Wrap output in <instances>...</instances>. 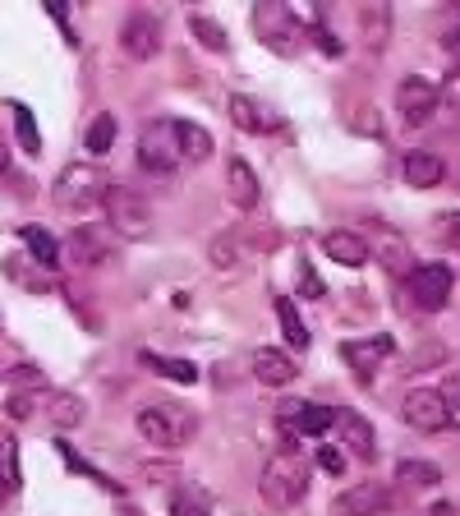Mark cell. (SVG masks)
<instances>
[{
  "instance_id": "obj_1",
  "label": "cell",
  "mask_w": 460,
  "mask_h": 516,
  "mask_svg": "<svg viewBox=\"0 0 460 516\" xmlns=\"http://www.w3.org/2000/svg\"><path fill=\"white\" fill-rule=\"evenodd\" d=\"M258 494H262V503L277 507V512H290L294 503H304V494H309V466H304L300 452H281L277 447L272 457L262 461Z\"/></svg>"
},
{
  "instance_id": "obj_2",
  "label": "cell",
  "mask_w": 460,
  "mask_h": 516,
  "mask_svg": "<svg viewBox=\"0 0 460 516\" xmlns=\"http://www.w3.org/2000/svg\"><path fill=\"white\" fill-rule=\"evenodd\" d=\"M111 194V176L97 167V161H70L55 185H51V199L64 212H88V208H102Z\"/></svg>"
},
{
  "instance_id": "obj_3",
  "label": "cell",
  "mask_w": 460,
  "mask_h": 516,
  "mask_svg": "<svg viewBox=\"0 0 460 516\" xmlns=\"http://www.w3.org/2000/svg\"><path fill=\"white\" fill-rule=\"evenodd\" d=\"M139 434L152 443V447H166V452H180L193 443V434H199V415L184 410L180 401H152L139 410Z\"/></svg>"
},
{
  "instance_id": "obj_4",
  "label": "cell",
  "mask_w": 460,
  "mask_h": 516,
  "mask_svg": "<svg viewBox=\"0 0 460 516\" xmlns=\"http://www.w3.org/2000/svg\"><path fill=\"white\" fill-rule=\"evenodd\" d=\"M102 208H106V221H111V231L120 240H148L152 236V208L129 185H111Z\"/></svg>"
},
{
  "instance_id": "obj_5",
  "label": "cell",
  "mask_w": 460,
  "mask_h": 516,
  "mask_svg": "<svg viewBox=\"0 0 460 516\" xmlns=\"http://www.w3.org/2000/svg\"><path fill=\"white\" fill-rule=\"evenodd\" d=\"M139 161L157 176H171L184 167V152H180V134H175V120H148L143 134H139Z\"/></svg>"
},
{
  "instance_id": "obj_6",
  "label": "cell",
  "mask_w": 460,
  "mask_h": 516,
  "mask_svg": "<svg viewBox=\"0 0 460 516\" xmlns=\"http://www.w3.org/2000/svg\"><path fill=\"white\" fill-rule=\"evenodd\" d=\"M253 28H258V42L272 47L277 56H294L300 51V23H294V14L285 5H277V0H262V5L253 10Z\"/></svg>"
},
{
  "instance_id": "obj_7",
  "label": "cell",
  "mask_w": 460,
  "mask_h": 516,
  "mask_svg": "<svg viewBox=\"0 0 460 516\" xmlns=\"http://www.w3.org/2000/svg\"><path fill=\"white\" fill-rule=\"evenodd\" d=\"M401 419L419 434H447V392L442 387H410L401 397Z\"/></svg>"
},
{
  "instance_id": "obj_8",
  "label": "cell",
  "mask_w": 460,
  "mask_h": 516,
  "mask_svg": "<svg viewBox=\"0 0 460 516\" xmlns=\"http://www.w3.org/2000/svg\"><path fill=\"white\" fill-rule=\"evenodd\" d=\"M451 286H456V277H451L447 263H423V268H414V272L405 277L410 300H414V309H423V314L447 309V305H451Z\"/></svg>"
},
{
  "instance_id": "obj_9",
  "label": "cell",
  "mask_w": 460,
  "mask_h": 516,
  "mask_svg": "<svg viewBox=\"0 0 460 516\" xmlns=\"http://www.w3.org/2000/svg\"><path fill=\"white\" fill-rule=\"evenodd\" d=\"M391 512V489L378 479H359L332 498V516H382Z\"/></svg>"
},
{
  "instance_id": "obj_10",
  "label": "cell",
  "mask_w": 460,
  "mask_h": 516,
  "mask_svg": "<svg viewBox=\"0 0 460 516\" xmlns=\"http://www.w3.org/2000/svg\"><path fill=\"white\" fill-rule=\"evenodd\" d=\"M438 102H442V92H438L429 79H419V74L401 79V88H396V111H401V120H405L410 129L429 125L433 111H438Z\"/></svg>"
},
{
  "instance_id": "obj_11",
  "label": "cell",
  "mask_w": 460,
  "mask_h": 516,
  "mask_svg": "<svg viewBox=\"0 0 460 516\" xmlns=\"http://www.w3.org/2000/svg\"><path fill=\"white\" fill-rule=\"evenodd\" d=\"M226 116H230L235 129H244V134H272V129H281V116L268 102L249 97V92H230L226 97Z\"/></svg>"
},
{
  "instance_id": "obj_12",
  "label": "cell",
  "mask_w": 460,
  "mask_h": 516,
  "mask_svg": "<svg viewBox=\"0 0 460 516\" xmlns=\"http://www.w3.org/2000/svg\"><path fill=\"white\" fill-rule=\"evenodd\" d=\"M120 51L129 56V60H152L157 51H161V23L152 19V14H129L124 23H120Z\"/></svg>"
},
{
  "instance_id": "obj_13",
  "label": "cell",
  "mask_w": 460,
  "mask_h": 516,
  "mask_svg": "<svg viewBox=\"0 0 460 516\" xmlns=\"http://www.w3.org/2000/svg\"><path fill=\"white\" fill-rule=\"evenodd\" d=\"M369 254L378 258L391 277H410V272H414L410 240H405L401 231H391V226H382V221H378V231H373V240H369Z\"/></svg>"
},
{
  "instance_id": "obj_14",
  "label": "cell",
  "mask_w": 460,
  "mask_h": 516,
  "mask_svg": "<svg viewBox=\"0 0 460 516\" xmlns=\"http://www.w3.org/2000/svg\"><path fill=\"white\" fill-rule=\"evenodd\" d=\"M336 429H341V443H345V457H354V461L378 457V434L359 410H336Z\"/></svg>"
},
{
  "instance_id": "obj_15",
  "label": "cell",
  "mask_w": 460,
  "mask_h": 516,
  "mask_svg": "<svg viewBox=\"0 0 460 516\" xmlns=\"http://www.w3.org/2000/svg\"><path fill=\"white\" fill-rule=\"evenodd\" d=\"M341 355H345V365L354 369V378L369 383L373 369L391 355V337H387V332H373V337H364V341H341Z\"/></svg>"
},
{
  "instance_id": "obj_16",
  "label": "cell",
  "mask_w": 460,
  "mask_h": 516,
  "mask_svg": "<svg viewBox=\"0 0 460 516\" xmlns=\"http://www.w3.org/2000/svg\"><path fill=\"white\" fill-rule=\"evenodd\" d=\"M226 199L235 203L240 212H253V208H258V199H262L258 171L249 167L244 157H230V161H226Z\"/></svg>"
},
{
  "instance_id": "obj_17",
  "label": "cell",
  "mask_w": 460,
  "mask_h": 516,
  "mask_svg": "<svg viewBox=\"0 0 460 516\" xmlns=\"http://www.w3.org/2000/svg\"><path fill=\"white\" fill-rule=\"evenodd\" d=\"M322 249H327V258H332V263H341V268H364L369 263V240L364 236H354V231H327L322 236Z\"/></svg>"
},
{
  "instance_id": "obj_18",
  "label": "cell",
  "mask_w": 460,
  "mask_h": 516,
  "mask_svg": "<svg viewBox=\"0 0 460 516\" xmlns=\"http://www.w3.org/2000/svg\"><path fill=\"white\" fill-rule=\"evenodd\" d=\"M208 258H212L217 272H244V263L253 258V249H249V240H244L240 231H221V236H212Z\"/></svg>"
},
{
  "instance_id": "obj_19",
  "label": "cell",
  "mask_w": 460,
  "mask_h": 516,
  "mask_svg": "<svg viewBox=\"0 0 460 516\" xmlns=\"http://www.w3.org/2000/svg\"><path fill=\"white\" fill-rule=\"evenodd\" d=\"M294 360L285 350H277V346H262V350H253V378L262 383V387H285V383H294Z\"/></svg>"
},
{
  "instance_id": "obj_20",
  "label": "cell",
  "mask_w": 460,
  "mask_h": 516,
  "mask_svg": "<svg viewBox=\"0 0 460 516\" xmlns=\"http://www.w3.org/2000/svg\"><path fill=\"white\" fill-rule=\"evenodd\" d=\"M447 180V161L438 152H410L405 157V185L414 189H438Z\"/></svg>"
},
{
  "instance_id": "obj_21",
  "label": "cell",
  "mask_w": 460,
  "mask_h": 516,
  "mask_svg": "<svg viewBox=\"0 0 460 516\" xmlns=\"http://www.w3.org/2000/svg\"><path fill=\"white\" fill-rule=\"evenodd\" d=\"M166 516H212V494L203 489V484H175L171 503H166Z\"/></svg>"
},
{
  "instance_id": "obj_22",
  "label": "cell",
  "mask_w": 460,
  "mask_h": 516,
  "mask_svg": "<svg viewBox=\"0 0 460 516\" xmlns=\"http://www.w3.org/2000/svg\"><path fill=\"white\" fill-rule=\"evenodd\" d=\"M139 360L152 369V374H161V378H171V383H184V387H193L203 378V369L193 365V360H175V355H157V350H143Z\"/></svg>"
},
{
  "instance_id": "obj_23",
  "label": "cell",
  "mask_w": 460,
  "mask_h": 516,
  "mask_svg": "<svg viewBox=\"0 0 460 516\" xmlns=\"http://www.w3.org/2000/svg\"><path fill=\"white\" fill-rule=\"evenodd\" d=\"M327 429H336V410H332V406L294 401V434H309V438H322Z\"/></svg>"
},
{
  "instance_id": "obj_24",
  "label": "cell",
  "mask_w": 460,
  "mask_h": 516,
  "mask_svg": "<svg viewBox=\"0 0 460 516\" xmlns=\"http://www.w3.org/2000/svg\"><path fill=\"white\" fill-rule=\"evenodd\" d=\"M83 415H88V406H83L74 392H51V397H47V419H51L55 429H79Z\"/></svg>"
},
{
  "instance_id": "obj_25",
  "label": "cell",
  "mask_w": 460,
  "mask_h": 516,
  "mask_svg": "<svg viewBox=\"0 0 460 516\" xmlns=\"http://www.w3.org/2000/svg\"><path fill=\"white\" fill-rule=\"evenodd\" d=\"M0 489L19 494L23 489V470H19V438L10 429H0Z\"/></svg>"
},
{
  "instance_id": "obj_26",
  "label": "cell",
  "mask_w": 460,
  "mask_h": 516,
  "mask_svg": "<svg viewBox=\"0 0 460 516\" xmlns=\"http://www.w3.org/2000/svg\"><path fill=\"white\" fill-rule=\"evenodd\" d=\"M396 479L405 484V489H414V494H429V489H438V484H442V470H438L433 461H414V457H405V461L396 466Z\"/></svg>"
},
{
  "instance_id": "obj_27",
  "label": "cell",
  "mask_w": 460,
  "mask_h": 516,
  "mask_svg": "<svg viewBox=\"0 0 460 516\" xmlns=\"http://www.w3.org/2000/svg\"><path fill=\"white\" fill-rule=\"evenodd\" d=\"M175 134H180V152L184 161H208L212 157V134L193 120H175Z\"/></svg>"
},
{
  "instance_id": "obj_28",
  "label": "cell",
  "mask_w": 460,
  "mask_h": 516,
  "mask_svg": "<svg viewBox=\"0 0 460 516\" xmlns=\"http://www.w3.org/2000/svg\"><path fill=\"white\" fill-rule=\"evenodd\" d=\"M19 236H23V245L32 249V258H38L42 268H55V263H60V240H55L51 231H42V226H23Z\"/></svg>"
},
{
  "instance_id": "obj_29",
  "label": "cell",
  "mask_w": 460,
  "mask_h": 516,
  "mask_svg": "<svg viewBox=\"0 0 460 516\" xmlns=\"http://www.w3.org/2000/svg\"><path fill=\"white\" fill-rule=\"evenodd\" d=\"M277 318H281V332H285V341L294 346V350H309V328H304V318H300V309H294V300H277Z\"/></svg>"
},
{
  "instance_id": "obj_30",
  "label": "cell",
  "mask_w": 460,
  "mask_h": 516,
  "mask_svg": "<svg viewBox=\"0 0 460 516\" xmlns=\"http://www.w3.org/2000/svg\"><path fill=\"white\" fill-rule=\"evenodd\" d=\"M64 249H70L74 263H88V268H97V263H106V258H111V249H106V245H97L92 231H83V226L70 236V245H64Z\"/></svg>"
},
{
  "instance_id": "obj_31",
  "label": "cell",
  "mask_w": 460,
  "mask_h": 516,
  "mask_svg": "<svg viewBox=\"0 0 460 516\" xmlns=\"http://www.w3.org/2000/svg\"><path fill=\"white\" fill-rule=\"evenodd\" d=\"M10 111H14V134H19V148H23L28 157H38V152H42V134H38V120H32V111H28L23 102H14Z\"/></svg>"
},
{
  "instance_id": "obj_32",
  "label": "cell",
  "mask_w": 460,
  "mask_h": 516,
  "mask_svg": "<svg viewBox=\"0 0 460 516\" xmlns=\"http://www.w3.org/2000/svg\"><path fill=\"white\" fill-rule=\"evenodd\" d=\"M111 143H115V116H97L92 125H88V152L92 157H106L111 152Z\"/></svg>"
},
{
  "instance_id": "obj_33",
  "label": "cell",
  "mask_w": 460,
  "mask_h": 516,
  "mask_svg": "<svg viewBox=\"0 0 460 516\" xmlns=\"http://www.w3.org/2000/svg\"><path fill=\"white\" fill-rule=\"evenodd\" d=\"M359 23H364V42L373 47V51H382L387 47V10L378 5H364V10H359Z\"/></svg>"
},
{
  "instance_id": "obj_34",
  "label": "cell",
  "mask_w": 460,
  "mask_h": 516,
  "mask_svg": "<svg viewBox=\"0 0 460 516\" xmlns=\"http://www.w3.org/2000/svg\"><path fill=\"white\" fill-rule=\"evenodd\" d=\"M189 32L199 38V47H208V51H226V32H221V23H212L208 14H189Z\"/></svg>"
},
{
  "instance_id": "obj_35",
  "label": "cell",
  "mask_w": 460,
  "mask_h": 516,
  "mask_svg": "<svg viewBox=\"0 0 460 516\" xmlns=\"http://www.w3.org/2000/svg\"><path fill=\"white\" fill-rule=\"evenodd\" d=\"M60 452H64V461H70V470H79V475H88V479H97V484H102V489H111V494L120 489V484H115V479H106V475H102V470H97V466H88L83 457H74V447H70V443H60Z\"/></svg>"
},
{
  "instance_id": "obj_36",
  "label": "cell",
  "mask_w": 460,
  "mask_h": 516,
  "mask_svg": "<svg viewBox=\"0 0 460 516\" xmlns=\"http://www.w3.org/2000/svg\"><path fill=\"white\" fill-rule=\"evenodd\" d=\"M300 296L304 300H322L327 296V286H322V277L309 268V263H300Z\"/></svg>"
},
{
  "instance_id": "obj_37",
  "label": "cell",
  "mask_w": 460,
  "mask_h": 516,
  "mask_svg": "<svg viewBox=\"0 0 460 516\" xmlns=\"http://www.w3.org/2000/svg\"><path fill=\"white\" fill-rule=\"evenodd\" d=\"M318 466H322V470H332V475H341V470H345V452L327 443V447L318 452Z\"/></svg>"
},
{
  "instance_id": "obj_38",
  "label": "cell",
  "mask_w": 460,
  "mask_h": 516,
  "mask_svg": "<svg viewBox=\"0 0 460 516\" xmlns=\"http://www.w3.org/2000/svg\"><path fill=\"white\" fill-rule=\"evenodd\" d=\"M32 406H38V401H32V392H14V397L5 401V415H10V419H28Z\"/></svg>"
},
{
  "instance_id": "obj_39",
  "label": "cell",
  "mask_w": 460,
  "mask_h": 516,
  "mask_svg": "<svg viewBox=\"0 0 460 516\" xmlns=\"http://www.w3.org/2000/svg\"><path fill=\"white\" fill-rule=\"evenodd\" d=\"M438 92H442V102H447V107L460 116V70H456V74H447V83H442Z\"/></svg>"
},
{
  "instance_id": "obj_40",
  "label": "cell",
  "mask_w": 460,
  "mask_h": 516,
  "mask_svg": "<svg viewBox=\"0 0 460 516\" xmlns=\"http://www.w3.org/2000/svg\"><path fill=\"white\" fill-rule=\"evenodd\" d=\"M442 221H447V226H442V236H447V245H451V249H460V212H447Z\"/></svg>"
},
{
  "instance_id": "obj_41",
  "label": "cell",
  "mask_w": 460,
  "mask_h": 516,
  "mask_svg": "<svg viewBox=\"0 0 460 516\" xmlns=\"http://www.w3.org/2000/svg\"><path fill=\"white\" fill-rule=\"evenodd\" d=\"M442 47L451 51V60H456V70H460V23H456V28L447 32V38H442Z\"/></svg>"
},
{
  "instance_id": "obj_42",
  "label": "cell",
  "mask_w": 460,
  "mask_h": 516,
  "mask_svg": "<svg viewBox=\"0 0 460 516\" xmlns=\"http://www.w3.org/2000/svg\"><path fill=\"white\" fill-rule=\"evenodd\" d=\"M447 429H460V397L447 392Z\"/></svg>"
},
{
  "instance_id": "obj_43",
  "label": "cell",
  "mask_w": 460,
  "mask_h": 516,
  "mask_svg": "<svg viewBox=\"0 0 460 516\" xmlns=\"http://www.w3.org/2000/svg\"><path fill=\"white\" fill-rule=\"evenodd\" d=\"M423 516H460V507H456V503H438V507H429Z\"/></svg>"
},
{
  "instance_id": "obj_44",
  "label": "cell",
  "mask_w": 460,
  "mask_h": 516,
  "mask_svg": "<svg viewBox=\"0 0 460 516\" xmlns=\"http://www.w3.org/2000/svg\"><path fill=\"white\" fill-rule=\"evenodd\" d=\"M0 494H5V489H0Z\"/></svg>"
}]
</instances>
